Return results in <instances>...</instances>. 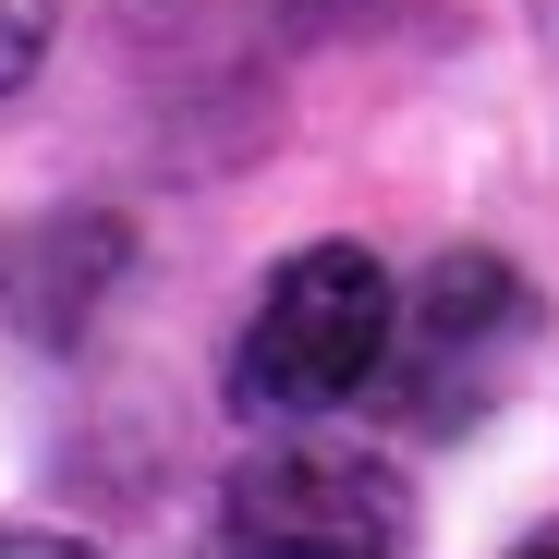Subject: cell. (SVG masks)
Wrapping results in <instances>:
<instances>
[{"mask_svg":"<svg viewBox=\"0 0 559 559\" xmlns=\"http://www.w3.org/2000/svg\"><path fill=\"white\" fill-rule=\"evenodd\" d=\"M219 535L231 547H402V475L378 450H329V438H280L255 462H231L219 487Z\"/></svg>","mask_w":559,"mask_h":559,"instance_id":"obj_3","label":"cell"},{"mask_svg":"<svg viewBox=\"0 0 559 559\" xmlns=\"http://www.w3.org/2000/svg\"><path fill=\"white\" fill-rule=\"evenodd\" d=\"M523 353H535V293H523V267L487 255V243H462V255H438L414 293H402L378 378H390V414H402V426H475V414L511 390Z\"/></svg>","mask_w":559,"mask_h":559,"instance_id":"obj_2","label":"cell"},{"mask_svg":"<svg viewBox=\"0 0 559 559\" xmlns=\"http://www.w3.org/2000/svg\"><path fill=\"white\" fill-rule=\"evenodd\" d=\"M390 267L365 255V243H305V255H280L267 267V293L231 341V414L255 426H317L341 414L353 390H378V353H390Z\"/></svg>","mask_w":559,"mask_h":559,"instance_id":"obj_1","label":"cell"},{"mask_svg":"<svg viewBox=\"0 0 559 559\" xmlns=\"http://www.w3.org/2000/svg\"><path fill=\"white\" fill-rule=\"evenodd\" d=\"M49 37H61V0H0V98H25V85H37Z\"/></svg>","mask_w":559,"mask_h":559,"instance_id":"obj_4","label":"cell"}]
</instances>
